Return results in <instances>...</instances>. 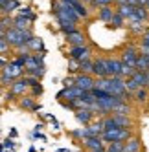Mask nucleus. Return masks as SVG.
I'll list each match as a JSON object with an SVG mask.
<instances>
[{"mask_svg": "<svg viewBox=\"0 0 149 152\" xmlns=\"http://www.w3.org/2000/svg\"><path fill=\"white\" fill-rule=\"evenodd\" d=\"M114 2V0H92V6H111Z\"/></svg>", "mask_w": 149, "mask_h": 152, "instance_id": "nucleus-37", "label": "nucleus"}, {"mask_svg": "<svg viewBox=\"0 0 149 152\" xmlns=\"http://www.w3.org/2000/svg\"><path fill=\"white\" fill-rule=\"evenodd\" d=\"M114 11L118 13V15H120V17H122L123 20H125V18L129 20V18L133 17V7H131V6H127V4H120L118 7L114 9Z\"/></svg>", "mask_w": 149, "mask_h": 152, "instance_id": "nucleus-25", "label": "nucleus"}, {"mask_svg": "<svg viewBox=\"0 0 149 152\" xmlns=\"http://www.w3.org/2000/svg\"><path fill=\"white\" fill-rule=\"evenodd\" d=\"M129 20H138V22H147L149 20V11L144 7V6H138V7H133V17Z\"/></svg>", "mask_w": 149, "mask_h": 152, "instance_id": "nucleus-20", "label": "nucleus"}, {"mask_svg": "<svg viewBox=\"0 0 149 152\" xmlns=\"http://www.w3.org/2000/svg\"><path fill=\"white\" fill-rule=\"evenodd\" d=\"M6 66H7V61L4 59V55H0V68H2V70H4Z\"/></svg>", "mask_w": 149, "mask_h": 152, "instance_id": "nucleus-42", "label": "nucleus"}, {"mask_svg": "<svg viewBox=\"0 0 149 152\" xmlns=\"http://www.w3.org/2000/svg\"><path fill=\"white\" fill-rule=\"evenodd\" d=\"M144 7H145V9H147V11H149V2H147V4H145V6H144Z\"/></svg>", "mask_w": 149, "mask_h": 152, "instance_id": "nucleus-50", "label": "nucleus"}, {"mask_svg": "<svg viewBox=\"0 0 149 152\" xmlns=\"http://www.w3.org/2000/svg\"><path fill=\"white\" fill-rule=\"evenodd\" d=\"M90 75H96L98 79L107 77V72H105V62H103V59H94V61H92V73H90Z\"/></svg>", "mask_w": 149, "mask_h": 152, "instance_id": "nucleus-15", "label": "nucleus"}, {"mask_svg": "<svg viewBox=\"0 0 149 152\" xmlns=\"http://www.w3.org/2000/svg\"><path fill=\"white\" fill-rule=\"evenodd\" d=\"M77 24H72V22H66V20H59V29L63 31L65 35H68V33H72V31H76L77 28H76Z\"/></svg>", "mask_w": 149, "mask_h": 152, "instance_id": "nucleus-27", "label": "nucleus"}, {"mask_svg": "<svg viewBox=\"0 0 149 152\" xmlns=\"http://www.w3.org/2000/svg\"><path fill=\"white\" fill-rule=\"evenodd\" d=\"M6 147L7 148H13V141L11 139H6Z\"/></svg>", "mask_w": 149, "mask_h": 152, "instance_id": "nucleus-44", "label": "nucleus"}, {"mask_svg": "<svg viewBox=\"0 0 149 152\" xmlns=\"http://www.w3.org/2000/svg\"><path fill=\"white\" fill-rule=\"evenodd\" d=\"M109 24H111L114 29H120V28H123V26H125V20H123L118 13H114V17L111 18V22H109Z\"/></svg>", "mask_w": 149, "mask_h": 152, "instance_id": "nucleus-31", "label": "nucleus"}, {"mask_svg": "<svg viewBox=\"0 0 149 152\" xmlns=\"http://www.w3.org/2000/svg\"><path fill=\"white\" fill-rule=\"evenodd\" d=\"M112 114H120V115H129L131 114V106L127 104V103H120L118 106L114 108V112Z\"/></svg>", "mask_w": 149, "mask_h": 152, "instance_id": "nucleus-30", "label": "nucleus"}, {"mask_svg": "<svg viewBox=\"0 0 149 152\" xmlns=\"http://www.w3.org/2000/svg\"><path fill=\"white\" fill-rule=\"evenodd\" d=\"M68 6L74 9V11H76V15H77L79 18H87V17H89V13H90L89 9H87V6H85L81 0H72Z\"/></svg>", "mask_w": 149, "mask_h": 152, "instance_id": "nucleus-19", "label": "nucleus"}, {"mask_svg": "<svg viewBox=\"0 0 149 152\" xmlns=\"http://www.w3.org/2000/svg\"><path fill=\"white\" fill-rule=\"evenodd\" d=\"M138 88H147V77L144 72H134L129 79H125V90L127 92H136Z\"/></svg>", "mask_w": 149, "mask_h": 152, "instance_id": "nucleus-5", "label": "nucleus"}, {"mask_svg": "<svg viewBox=\"0 0 149 152\" xmlns=\"http://www.w3.org/2000/svg\"><path fill=\"white\" fill-rule=\"evenodd\" d=\"M26 50H30V53H33V51H39L42 50V42L37 39V37H31V40L26 44Z\"/></svg>", "mask_w": 149, "mask_h": 152, "instance_id": "nucleus-29", "label": "nucleus"}, {"mask_svg": "<svg viewBox=\"0 0 149 152\" xmlns=\"http://www.w3.org/2000/svg\"><path fill=\"white\" fill-rule=\"evenodd\" d=\"M30 88L26 79H17L11 83V92H9V99H13V95H24V92Z\"/></svg>", "mask_w": 149, "mask_h": 152, "instance_id": "nucleus-12", "label": "nucleus"}, {"mask_svg": "<svg viewBox=\"0 0 149 152\" xmlns=\"http://www.w3.org/2000/svg\"><path fill=\"white\" fill-rule=\"evenodd\" d=\"M66 40L72 44V48H74V46H85V42H87V37H85L83 31L76 29V31H72V33L66 35Z\"/></svg>", "mask_w": 149, "mask_h": 152, "instance_id": "nucleus-14", "label": "nucleus"}, {"mask_svg": "<svg viewBox=\"0 0 149 152\" xmlns=\"http://www.w3.org/2000/svg\"><path fill=\"white\" fill-rule=\"evenodd\" d=\"M4 33H6V29H4V26H2V22H0V37H4Z\"/></svg>", "mask_w": 149, "mask_h": 152, "instance_id": "nucleus-45", "label": "nucleus"}, {"mask_svg": "<svg viewBox=\"0 0 149 152\" xmlns=\"http://www.w3.org/2000/svg\"><path fill=\"white\" fill-rule=\"evenodd\" d=\"M85 148L92 150H105V143L101 141V137H85Z\"/></svg>", "mask_w": 149, "mask_h": 152, "instance_id": "nucleus-18", "label": "nucleus"}, {"mask_svg": "<svg viewBox=\"0 0 149 152\" xmlns=\"http://www.w3.org/2000/svg\"><path fill=\"white\" fill-rule=\"evenodd\" d=\"M7 2H9V0H0V7H4V6H6Z\"/></svg>", "mask_w": 149, "mask_h": 152, "instance_id": "nucleus-46", "label": "nucleus"}, {"mask_svg": "<svg viewBox=\"0 0 149 152\" xmlns=\"http://www.w3.org/2000/svg\"><path fill=\"white\" fill-rule=\"evenodd\" d=\"M147 2H149V0H138V4H140V6H145Z\"/></svg>", "mask_w": 149, "mask_h": 152, "instance_id": "nucleus-47", "label": "nucleus"}, {"mask_svg": "<svg viewBox=\"0 0 149 152\" xmlns=\"http://www.w3.org/2000/svg\"><path fill=\"white\" fill-rule=\"evenodd\" d=\"M31 94H33V95H41V94H42V86H41V84L31 86Z\"/></svg>", "mask_w": 149, "mask_h": 152, "instance_id": "nucleus-40", "label": "nucleus"}, {"mask_svg": "<svg viewBox=\"0 0 149 152\" xmlns=\"http://www.w3.org/2000/svg\"><path fill=\"white\" fill-rule=\"evenodd\" d=\"M63 84H65V88H72L74 86V77H66L65 81H63Z\"/></svg>", "mask_w": 149, "mask_h": 152, "instance_id": "nucleus-41", "label": "nucleus"}, {"mask_svg": "<svg viewBox=\"0 0 149 152\" xmlns=\"http://www.w3.org/2000/svg\"><path fill=\"white\" fill-rule=\"evenodd\" d=\"M22 108H26V110H37V104H35V101H33V97H22L20 99V103H18Z\"/></svg>", "mask_w": 149, "mask_h": 152, "instance_id": "nucleus-28", "label": "nucleus"}, {"mask_svg": "<svg viewBox=\"0 0 149 152\" xmlns=\"http://www.w3.org/2000/svg\"><path fill=\"white\" fill-rule=\"evenodd\" d=\"M105 152H123V143H111L105 147Z\"/></svg>", "mask_w": 149, "mask_h": 152, "instance_id": "nucleus-34", "label": "nucleus"}, {"mask_svg": "<svg viewBox=\"0 0 149 152\" xmlns=\"http://www.w3.org/2000/svg\"><path fill=\"white\" fill-rule=\"evenodd\" d=\"M54 13L57 17V20H66V22H72V24H77L79 22V17L76 15V11L65 2H57L54 4Z\"/></svg>", "mask_w": 149, "mask_h": 152, "instance_id": "nucleus-4", "label": "nucleus"}, {"mask_svg": "<svg viewBox=\"0 0 149 152\" xmlns=\"http://www.w3.org/2000/svg\"><path fill=\"white\" fill-rule=\"evenodd\" d=\"M114 9H112V6H103L101 9H100V13H98V17H100V20L101 22H105V24H109L111 22V18L114 17Z\"/></svg>", "mask_w": 149, "mask_h": 152, "instance_id": "nucleus-23", "label": "nucleus"}, {"mask_svg": "<svg viewBox=\"0 0 149 152\" xmlns=\"http://www.w3.org/2000/svg\"><path fill=\"white\" fill-rule=\"evenodd\" d=\"M31 37H33V33H31L30 29L20 31V29H15V28H9V29H6V33H4V39L7 40L9 48H17V50L26 48V44L31 40Z\"/></svg>", "mask_w": 149, "mask_h": 152, "instance_id": "nucleus-2", "label": "nucleus"}, {"mask_svg": "<svg viewBox=\"0 0 149 152\" xmlns=\"http://www.w3.org/2000/svg\"><path fill=\"white\" fill-rule=\"evenodd\" d=\"M83 94H85V92H81L79 88H76V86H72V88H65V90H61L57 97H59L61 101H65V99H66L68 103H72V101L79 99V97H81Z\"/></svg>", "mask_w": 149, "mask_h": 152, "instance_id": "nucleus-11", "label": "nucleus"}, {"mask_svg": "<svg viewBox=\"0 0 149 152\" xmlns=\"http://www.w3.org/2000/svg\"><path fill=\"white\" fill-rule=\"evenodd\" d=\"M94 77L89 73H77L76 77H74V86L76 88H79L81 92H92L94 88Z\"/></svg>", "mask_w": 149, "mask_h": 152, "instance_id": "nucleus-7", "label": "nucleus"}, {"mask_svg": "<svg viewBox=\"0 0 149 152\" xmlns=\"http://www.w3.org/2000/svg\"><path fill=\"white\" fill-rule=\"evenodd\" d=\"M142 46H147V48H149V29L142 35Z\"/></svg>", "mask_w": 149, "mask_h": 152, "instance_id": "nucleus-39", "label": "nucleus"}, {"mask_svg": "<svg viewBox=\"0 0 149 152\" xmlns=\"http://www.w3.org/2000/svg\"><path fill=\"white\" fill-rule=\"evenodd\" d=\"M92 117H94V112L90 108H79V110H76V119L83 125L92 123Z\"/></svg>", "mask_w": 149, "mask_h": 152, "instance_id": "nucleus-17", "label": "nucleus"}, {"mask_svg": "<svg viewBox=\"0 0 149 152\" xmlns=\"http://www.w3.org/2000/svg\"><path fill=\"white\" fill-rule=\"evenodd\" d=\"M112 121L118 128H133V119L129 115H120V114H111Z\"/></svg>", "mask_w": 149, "mask_h": 152, "instance_id": "nucleus-16", "label": "nucleus"}, {"mask_svg": "<svg viewBox=\"0 0 149 152\" xmlns=\"http://www.w3.org/2000/svg\"><path fill=\"white\" fill-rule=\"evenodd\" d=\"M140 150H142V141L134 134L123 143V152H140Z\"/></svg>", "mask_w": 149, "mask_h": 152, "instance_id": "nucleus-13", "label": "nucleus"}, {"mask_svg": "<svg viewBox=\"0 0 149 152\" xmlns=\"http://www.w3.org/2000/svg\"><path fill=\"white\" fill-rule=\"evenodd\" d=\"M114 2H118V4H125V0H114Z\"/></svg>", "mask_w": 149, "mask_h": 152, "instance_id": "nucleus-49", "label": "nucleus"}, {"mask_svg": "<svg viewBox=\"0 0 149 152\" xmlns=\"http://www.w3.org/2000/svg\"><path fill=\"white\" fill-rule=\"evenodd\" d=\"M9 51V44H7V40L4 37H0V55H6V53Z\"/></svg>", "mask_w": 149, "mask_h": 152, "instance_id": "nucleus-36", "label": "nucleus"}, {"mask_svg": "<svg viewBox=\"0 0 149 152\" xmlns=\"http://www.w3.org/2000/svg\"><path fill=\"white\" fill-rule=\"evenodd\" d=\"M134 72H149V57L145 55H140L138 53V57H136V62H134Z\"/></svg>", "mask_w": 149, "mask_h": 152, "instance_id": "nucleus-22", "label": "nucleus"}, {"mask_svg": "<svg viewBox=\"0 0 149 152\" xmlns=\"http://www.w3.org/2000/svg\"><path fill=\"white\" fill-rule=\"evenodd\" d=\"M68 70H70V72H79V62H76V61L70 59V66H68Z\"/></svg>", "mask_w": 149, "mask_h": 152, "instance_id": "nucleus-38", "label": "nucleus"}, {"mask_svg": "<svg viewBox=\"0 0 149 152\" xmlns=\"http://www.w3.org/2000/svg\"><path fill=\"white\" fill-rule=\"evenodd\" d=\"M94 88L103 90V92H107L111 95H116V97H122L125 103L131 99L129 92L125 90V79H122V77H103V79H96L94 81Z\"/></svg>", "mask_w": 149, "mask_h": 152, "instance_id": "nucleus-1", "label": "nucleus"}, {"mask_svg": "<svg viewBox=\"0 0 149 152\" xmlns=\"http://www.w3.org/2000/svg\"><path fill=\"white\" fill-rule=\"evenodd\" d=\"M92 152H105V150H92Z\"/></svg>", "mask_w": 149, "mask_h": 152, "instance_id": "nucleus-51", "label": "nucleus"}, {"mask_svg": "<svg viewBox=\"0 0 149 152\" xmlns=\"http://www.w3.org/2000/svg\"><path fill=\"white\" fill-rule=\"evenodd\" d=\"M81 2H83V4H85V2H89V4L92 6V0H81Z\"/></svg>", "mask_w": 149, "mask_h": 152, "instance_id": "nucleus-48", "label": "nucleus"}, {"mask_svg": "<svg viewBox=\"0 0 149 152\" xmlns=\"http://www.w3.org/2000/svg\"><path fill=\"white\" fill-rule=\"evenodd\" d=\"M0 9H2V11L6 13V15H9V13H11V11H15V9H18V2H17V0H9V2L4 6V7H0Z\"/></svg>", "mask_w": 149, "mask_h": 152, "instance_id": "nucleus-33", "label": "nucleus"}, {"mask_svg": "<svg viewBox=\"0 0 149 152\" xmlns=\"http://www.w3.org/2000/svg\"><path fill=\"white\" fill-rule=\"evenodd\" d=\"M24 73V70L22 68H18V66H15L13 62H7V66L2 70V75H0V81H2L4 84H11L13 81H17L20 75Z\"/></svg>", "mask_w": 149, "mask_h": 152, "instance_id": "nucleus-6", "label": "nucleus"}, {"mask_svg": "<svg viewBox=\"0 0 149 152\" xmlns=\"http://www.w3.org/2000/svg\"><path fill=\"white\" fill-rule=\"evenodd\" d=\"M18 11H20V17H24V18H28V20H30V22H31V20H33V18H35V15H33V13H31V9H30L28 6H26V7H20V9H18Z\"/></svg>", "mask_w": 149, "mask_h": 152, "instance_id": "nucleus-35", "label": "nucleus"}, {"mask_svg": "<svg viewBox=\"0 0 149 152\" xmlns=\"http://www.w3.org/2000/svg\"><path fill=\"white\" fill-rule=\"evenodd\" d=\"M90 53H92V50L85 44V46H74V48H70V59L72 61H76V62H83V61H89L90 59Z\"/></svg>", "mask_w": 149, "mask_h": 152, "instance_id": "nucleus-8", "label": "nucleus"}, {"mask_svg": "<svg viewBox=\"0 0 149 152\" xmlns=\"http://www.w3.org/2000/svg\"><path fill=\"white\" fill-rule=\"evenodd\" d=\"M11 28L20 29V31H26V29H30V20L18 15V17H15V18H13V26H11Z\"/></svg>", "mask_w": 149, "mask_h": 152, "instance_id": "nucleus-24", "label": "nucleus"}, {"mask_svg": "<svg viewBox=\"0 0 149 152\" xmlns=\"http://www.w3.org/2000/svg\"><path fill=\"white\" fill-rule=\"evenodd\" d=\"M0 152H2V150H0Z\"/></svg>", "mask_w": 149, "mask_h": 152, "instance_id": "nucleus-53", "label": "nucleus"}, {"mask_svg": "<svg viewBox=\"0 0 149 152\" xmlns=\"http://www.w3.org/2000/svg\"><path fill=\"white\" fill-rule=\"evenodd\" d=\"M136 57H138V50H134L133 46H129V48H125V50L122 51L120 61H122V64H125V66H131V68H134Z\"/></svg>", "mask_w": 149, "mask_h": 152, "instance_id": "nucleus-10", "label": "nucleus"}, {"mask_svg": "<svg viewBox=\"0 0 149 152\" xmlns=\"http://www.w3.org/2000/svg\"><path fill=\"white\" fill-rule=\"evenodd\" d=\"M133 136V128H116V130H109V132H103L100 137L103 143H125L127 139Z\"/></svg>", "mask_w": 149, "mask_h": 152, "instance_id": "nucleus-3", "label": "nucleus"}, {"mask_svg": "<svg viewBox=\"0 0 149 152\" xmlns=\"http://www.w3.org/2000/svg\"><path fill=\"white\" fill-rule=\"evenodd\" d=\"M105 72H107V77H120V72H122V61L120 59H114V57H105Z\"/></svg>", "mask_w": 149, "mask_h": 152, "instance_id": "nucleus-9", "label": "nucleus"}, {"mask_svg": "<svg viewBox=\"0 0 149 152\" xmlns=\"http://www.w3.org/2000/svg\"><path fill=\"white\" fill-rule=\"evenodd\" d=\"M140 152H144V150H140Z\"/></svg>", "mask_w": 149, "mask_h": 152, "instance_id": "nucleus-52", "label": "nucleus"}, {"mask_svg": "<svg viewBox=\"0 0 149 152\" xmlns=\"http://www.w3.org/2000/svg\"><path fill=\"white\" fill-rule=\"evenodd\" d=\"M79 73H92V61L89 59V61H83V62H79Z\"/></svg>", "mask_w": 149, "mask_h": 152, "instance_id": "nucleus-32", "label": "nucleus"}, {"mask_svg": "<svg viewBox=\"0 0 149 152\" xmlns=\"http://www.w3.org/2000/svg\"><path fill=\"white\" fill-rule=\"evenodd\" d=\"M127 28H129L134 35H138V37H142L147 31L145 26H144V22H138V20H127Z\"/></svg>", "mask_w": 149, "mask_h": 152, "instance_id": "nucleus-21", "label": "nucleus"}, {"mask_svg": "<svg viewBox=\"0 0 149 152\" xmlns=\"http://www.w3.org/2000/svg\"><path fill=\"white\" fill-rule=\"evenodd\" d=\"M72 136H74V137H83V128H81V130H74Z\"/></svg>", "mask_w": 149, "mask_h": 152, "instance_id": "nucleus-43", "label": "nucleus"}, {"mask_svg": "<svg viewBox=\"0 0 149 152\" xmlns=\"http://www.w3.org/2000/svg\"><path fill=\"white\" fill-rule=\"evenodd\" d=\"M133 97H134L136 103L144 104V103H147V99H149V92H147V88H138L136 92H133Z\"/></svg>", "mask_w": 149, "mask_h": 152, "instance_id": "nucleus-26", "label": "nucleus"}]
</instances>
